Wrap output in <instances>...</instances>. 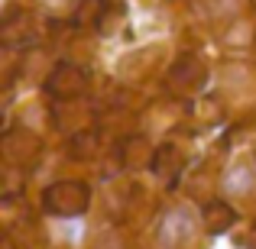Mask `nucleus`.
<instances>
[{"mask_svg": "<svg viewBox=\"0 0 256 249\" xmlns=\"http://www.w3.org/2000/svg\"><path fill=\"white\" fill-rule=\"evenodd\" d=\"M39 152H42V143L30 130H10L0 139V156L6 159V165H30Z\"/></svg>", "mask_w": 256, "mask_h": 249, "instance_id": "nucleus-3", "label": "nucleus"}, {"mask_svg": "<svg viewBox=\"0 0 256 249\" xmlns=\"http://www.w3.org/2000/svg\"><path fill=\"white\" fill-rule=\"evenodd\" d=\"M234 220H237V214H234V207L224 204V201H211V204L204 207V227H208V233L230 230Z\"/></svg>", "mask_w": 256, "mask_h": 249, "instance_id": "nucleus-6", "label": "nucleus"}, {"mask_svg": "<svg viewBox=\"0 0 256 249\" xmlns=\"http://www.w3.org/2000/svg\"><path fill=\"white\" fill-rule=\"evenodd\" d=\"M0 249H16V243H13V237H0Z\"/></svg>", "mask_w": 256, "mask_h": 249, "instance_id": "nucleus-8", "label": "nucleus"}, {"mask_svg": "<svg viewBox=\"0 0 256 249\" xmlns=\"http://www.w3.org/2000/svg\"><path fill=\"white\" fill-rule=\"evenodd\" d=\"M169 84L178 87V91H185V94L198 91V87L204 84V65L194 55H182L178 62H175V68L169 71Z\"/></svg>", "mask_w": 256, "mask_h": 249, "instance_id": "nucleus-4", "label": "nucleus"}, {"mask_svg": "<svg viewBox=\"0 0 256 249\" xmlns=\"http://www.w3.org/2000/svg\"><path fill=\"white\" fill-rule=\"evenodd\" d=\"M107 10V0H82V10H78V23L94 26Z\"/></svg>", "mask_w": 256, "mask_h": 249, "instance_id": "nucleus-7", "label": "nucleus"}, {"mask_svg": "<svg viewBox=\"0 0 256 249\" xmlns=\"http://www.w3.org/2000/svg\"><path fill=\"white\" fill-rule=\"evenodd\" d=\"M42 204L52 217H82L91 204V188L84 181H56L46 188Z\"/></svg>", "mask_w": 256, "mask_h": 249, "instance_id": "nucleus-1", "label": "nucleus"}, {"mask_svg": "<svg viewBox=\"0 0 256 249\" xmlns=\"http://www.w3.org/2000/svg\"><path fill=\"white\" fill-rule=\"evenodd\" d=\"M159 240H162V246H178L185 243V240H192V217H188L185 211H172L169 217L159 224Z\"/></svg>", "mask_w": 256, "mask_h": 249, "instance_id": "nucleus-5", "label": "nucleus"}, {"mask_svg": "<svg viewBox=\"0 0 256 249\" xmlns=\"http://www.w3.org/2000/svg\"><path fill=\"white\" fill-rule=\"evenodd\" d=\"M46 91L56 100H75L88 91V71L78 68L72 62H58L52 68V75L46 78Z\"/></svg>", "mask_w": 256, "mask_h": 249, "instance_id": "nucleus-2", "label": "nucleus"}]
</instances>
